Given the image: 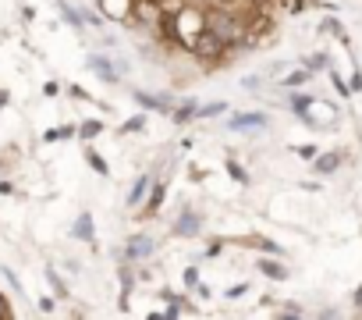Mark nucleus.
Wrapping results in <instances>:
<instances>
[{"mask_svg":"<svg viewBox=\"0 0 362 320\" xmlns=\"http://www.w3.org/2000/svg\"><path fill=\"white\" fill-rule=\"evenodd\" d=\"M89 68L96 72L100 82H110V86H117V82L128 75V64H124V61H110V57H103V54H89Z\"/></svg>","mask_w":362,"mask_h":320,"instance_id":"nucleus-1","label":"nucleus"},{"mask_svg":"<svg viewBox=\"0 0 362 320\" xmlns=\"http://www.w3.org/2000/svg\"><path fill=\"white\" fill-rule=\"evenodd\" d=\"M267 125H270V118L263 110H245V114L228 118V132H263Z\"/></svg>","mask_w":362,"mask_h":320,"instance_id":"nucleus-2","label":"nucleus"},{"mask_svg":"<svg viewBox=\"0 0 362 320\" xmlns=\"http://www.w3.org/2000/svg\"><path fill=\"white\" fill-rule=\"evenodd\" d=\"M128 260L132 263H142V260H149L153 253H156V239L153 235H135V239H128Z\"/></svg>","mask_w":362,"mask_h":320,"instance_id":"nucleus-3","label":"nucleus"},{"mask_svg":"<svg viewBox=\"0 0 362 320\" xmlns=\"http://www.w3.org/2000/svg\"><path fill=\"white\" fill-rule=\"evenodd\" d=\"M192 47H196V54H199V57H217V54L224 50V40H221L214 29H206V33H203Z\"/></svg>","mask_w":362,"mask_h":320,"instance_id":"nucleus-4","label":"nucleus"},{"mask_svg":"<svg viewBox=\"0 0 362 320\" xmlns=\"http://www.w3.org/2000/svg\"><path fill=\"white\" fill-rule=\"evenodd\" d=\"M210 29H214L224 43H235V40H238V22H235V18H228V15H224V18H221V15H214V18H210Z\"/></svg>","mask_w":362,"mask_h":320,"instance_id":"nucleus-5","label":"nucleus"},{"mask_svg":"<svg viewBox=\"0 0 362 320\" xmlns=\"http://www.w3.org/2000/svg\"><path fill=\"white\" fill-rule=\"evenodd\" d=\"M135 100H139L146 110H163V114H167V110H174V100H170V96H160V93H142V89H139V93H135Z\"/></svg>","mask_w":362,"mask_h":320,"instance_id":"nucleus-6","label":"nucleus"},{"mask_svg":"<svg viewBox=\"0 0 362 320\" xmlns=\"http://www.w3.org/2000/svg\"><path fill=\"white\" fill-rule=\"evenodd\" d=\"M149 185H153L149 175H139V178H135V185H132V193H128V207H132V210L142 207V200L149 196Z\"/></svg>","mask_w":362,"mask_h":320,"instance_id":"nucleus-7","label":"nucleus"},{"mask_svg":"<svg viewBox=\"0 0 362 320\" xmlns=\"http://www.w3.org/2000/svg\"><path fill=\"white\" fill-rule=\"evenodd\" d=\"M199 228H203V221H199L192 210H185V214L177 217V224H174V232H177V235H196Z\"/></svg>","mask_w":362,"mask_h":320,"instance_id":"nucleus-8","label":"nucleus"},{"mask_svg":"<svg viewBox=\"0 0 362 320\" xmlns=\"http://www.w3.org/2000/svg\"><path fill=\"white\" fill-rule=\"evenodd\" d=\"M259 270H263L270 281H284V278H288V267H284L281 260H259Z\"/></svg>","mask_w":362,"mask_h":320,"instance_id":"nucleus-9","label":"nucleus"},{"mask_svg":"<svg viewBox=\"0 0 362 320\" xmlns=\"http://www.w3.org/2000/svg\"><path fill=\"white\" fill-rule=\"evenodd\" d=\"M337 164H341L337 153H323V156L316 160V171H320V175H330V171H337Z\"/></svg>","mask_w":362,"mask_h":320,"instance_id":"nucleus-10","label":"nucleus"},{"mask_svg":"<svg viewBox=\"0 0 362 320\" xmlns=\"http://www.w3.org/2000/svg\"><path fill=\"white\" fill-rule=\"evenodd\" d=\"M313 103H316V96H305V93H295V96H291V110H295V114H309Z\"/></svg>","mask_w":362,"mask_h":320,"instance_id":"nucleus-11","label":"nucleus"},{"mask_svg":"<svg viewBox=\"0 0 362 320\" xmlns=\"http://www.w3.org/2000/svg\"><path fill=\"white\" fill-rule=\"evenodd\" d=\"M75 235L86 239V242H93V217H89V214H82V217L75 221Z\"/></svg>","mask_w":362,"mask_h":320,"instance_id":"nucleus-12","label":"nucleus"},{"mask_svg":"<svg viewBox=\"0 0 362 320\" xmlns=\"http://www.w3.org/2000/svg\"><path fill=\"white\" fill-rule=\"evenodd\" d=\"M54 4H57V8L64 11V18H68V25H75V29H82V15H78V11H75L71 4H68V0H54Z\"/></svg>","mask_w":362,"mask_h":320,"instance_id":"nucleus-13","label":"nucleus"},{"mask_svg":"<svg viewBox=\"0 0 362 320\" xmlns=\"http://www.w3.org/2000/svg\"><path fill=\"white\" fill-rule=\"evenodd\" d=\"M100 132H103V125H100V121H82V128H78V135H82V139H96Z\"/></svg>","mask_w":362,"mask_h":320,"instance_id":"nucleus-14","label":"nucleus"},{"mask_svg":"<svg viewBox=\"0 0 362 320\" xmlns=\"http://www.w3.org/2000/svg\"><path fill=\"white\" fill-rule=\"evenodd\" d=\"M142 128H146V114H135V118H128V121H124V128H121V132H142Z\"/></svg>","mask_w":362,"mask_h":320,"instance_id":"nucleus-15","label":"nucleus"},{"mask_svg":"<svg viewBox=\"0 0 362 320\" xmlns=\"http://www.w3.org/2000/svg\"><path fill=\"white\" fill-rule=\"evenodd\" d=\"M309 75H313V72H309V68H302V72H295V75H288V79H284V86H302V82H305Z\"/></svg>","mask_w":362,"mask_h":320,"instance_id":"nucleus-16","label":"nucleus"},{"mask_svg":"<svg viewBox=\"0 0 362 320\" xmlns=\"http://www.w3.org/2000/svg\"><path fill=\"white\" fill-rule=\"evenodd\" d=\"M221 110H224V103H210V107H199L196 118H214V114H221Z\"/></svg>","mask_w":362,"mask_h":320,"instance_id":"nucleus-17","label":"nucleus"},{"mask_svg":"<svg viewBox=\"0 0 362 320\" xmlns=\"http://www.w3.org/2000/svg\"><path fill=\"white\" fill-rule=\"evenodd\" d=\"M185 285H189V288H199V270H196V267L185 270Z\"/></svg>","mask_w":362,"mask_h":320,"instance_id":"nucleus-18","label":"nucleus"},{"mask_svg":"<svg viewBox=\"0 0 362 320\" xmlns=\"http://www.w3.org/2000/svg\"><path fill=\"white\" fill-rule=\"evenodd\" d=\"M89 164L100 171V175H107V164H103V160H100V153H89Z\"/></svg>","mask_w":362,"mask_h":320,"instance_id":"nucleus-19","label":"nucleus"},{"mask_svg":"<svg viewBox=\"0 0 362 320\" xmlns=\"http://www.w3.org/2000/svg\"><path fill=\"white\" fill-rule=\"evenodd\" d=\"M323 64H327V57H323V54H316V57H309V61H305V68H309V72H313V68H323Z\"/></svg>","mask_w":362,"mask_h":320,"instance_id":"nucleus-20","label":"nucleus"},{"mask_svg":"<svg viewBox=\"0 0 362 320\" xmlns=\"http://www.w3.org/2000/svg\"><path fill=\"white\" fill-rule=\"evenodd\" d=\"M298 156H302V160H313L316 149H313V146H298Z\"/></svg>","mask_w":362,"mask_h":320,"instance_id":"nucleus-21","label":"nucleus"},{"mask_svg":"<svg viewBox=\"0 0 362 320\" xmlns=\"http://www.w3.org/2000/svg\"><path fill=\"white\" fill-rule=\"evenodd\" d=\"M160 196H163V189L156 185V189H153V200H149V210H156V207H160Z\"/></svg>","mask_w":362,"mask_h":320,"instance_id":"nucleus-22","label":"nucleus"},{"mask_svg":"<svg viewBox=\"0 0 362 320\" xmlns=\"http://www.w3.org/2000/svg\"><path fill=\"white\" fill-rule=\"evenodd\" d=\"M8 313H11V309H8V299L0 295V316H8Z\"/></svg>","mask_w":362,"mask_h":320,"instance_id":"nucleus-23","label":"nucleus"},{"mask_svg":"<svg viewBox=\"0 0 362 320\" xmlns=\"http://www.w3.org/2000/svg\"><path fill=\"white\" fill-rule=\"evenodd\" d=\"M355 306H358V309H362V288H358V292H355Z\"/></svg>","mask_w":362,"mask_h":320,"instance_id":"nucleus-24","label":"nucleus"}]
</instances>
